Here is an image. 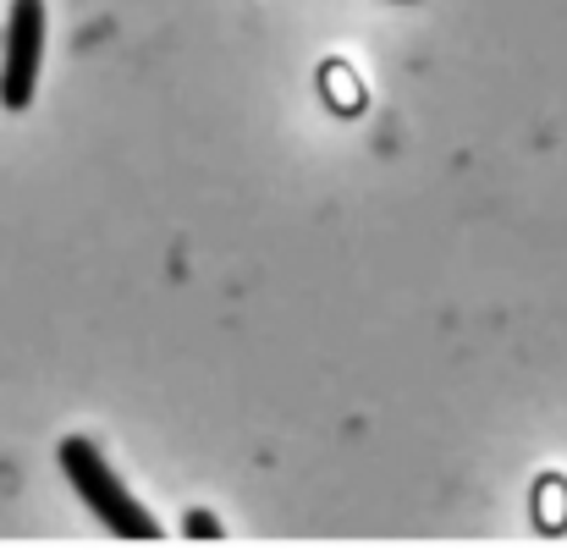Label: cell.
I'll list each match as a JSON object with an SVG mask.
<instances>
[{
  "instance_id": "1",
  "label": "cell",
  "mask_w": 567,
  "mask_h": 550,
  "mask_svg": "<svg viewBox=\"0 0 567 550\" xmlns=\"http://www.w3.org/2000/svg\"><path fill=\"white\" fill-rule=\"evenodd\" d=\"M61 474L66 485L78 490V501L116 535V540H161V523L150 518V507H138V496L116 479V468L105 463V452L83 435H66L61 440Z\"/></svg>"
},
{
  "instance_id": "2",
  "label": "cell",
  "mask_w": 567,
  "mask_h": 550,
  "mask_svg": "<svg viewBox=\"0 0 567 550\" xmlns=\"http://www.w3.org/2000/svg\"><path fill=\"white\" fill-rule=\"evenodd\" d=\"M44 44H50L44 0H11V11H6V66H0V105L6 111H28L33 105Z\"/></svg>"
},
{
  "instance_id": "3",
  "label": "cell",
  "mask_w": 567,
  "mask_h": 550,
  "mask_svg": "<svg viewBox=\"0 0 567 550\" xmlns=\"http://www.w3.org/2000/svg\"><path fill=\"white\" fill-rule=\"evenodd\" d=\"M183 529H188L193 540H215V535H220V523H215L209 512H193V518H188V523H183Z\"/></svg>"
}]
</instances>
